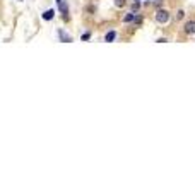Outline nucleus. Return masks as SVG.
Instances as JSON below:
<instances>
[{"instance_id": "obj_1", "label": "nucleus", "mask_w": 195, "mask_h": 171, "mask_svg": "<svg viewBox=\"0 0 195 171\" xmlns=\"http://www.w3.org/2000/svg\"><path fill=\"white\" fill-rule=\"evenodd\" d=\"M168 19H169V14H168L164 9H159V10L156 12V21H158V22L163 24V22H168Z\"/></svg>"}, {"instance_id": "obj_2", "label": "nucleus", "mask_w": 195, "mask_h": 171, "mask_svg": "<svg viewBox=\"0 0 195 171\" xmlns=\"http://www.w3.org/2000/svg\"><path fill=\"white\" fill-rule=\"evenodd\" d=\"M185 33L195 34V21H188L187 24H185Z\"/></svg>"}, {"instance_id": "obj_3", "label": "nucleus", "mask_w": 195, "mask_h": 171, "mask_svg": "<svg viewBox=\"0 0 195 171\" xmlns=\"http://www.w3.org/2000/svg\"><path fill=\"white\" fill-rule=\"evenodd\" d=\"M115 38H117V31H110V33L106 34L105 41H106V43H111V41L115 40Z\"/></svg>"}, {"instance_id": "obj_4", "label": "nucleus", "mask_w": 195, "mask_h": 171, "mask_svg": "<svg viewBox=\"0 0 195 171\" xmlns=\"http://www.w3.org/2000/svg\"><path fill=\"white\" fill-rule=\"evenodd\" d=\"M133 19H135V14H133V12H128L125 17H123V22H132Z\"/></svg>"}, {"instance_id": "obj_5", "label": "nucleus", "mask_w": 195, "mask_h": 171, "mask_svg": "<svg viewBox=\"0 0 195 171\" xmlns=\"http://www.w3.org/2000/svg\"><path fill=\"white\" fill-rule=\"evenodd\" d=\"M53 14H55L53 10H46V12L43 14V19H45V21H50V19H53Z\"/></svg>"}, {"instance_id": "obj_6", "label": "nucleus", "mask_w": 195, "mask_h": 171, "mask_svg": "<svg viewBox=\"0 0 195 171\" xmlns=\"http://www.w3.org/2000/svg\"><path fill=\"white\" fill-rule=\"evenodd\" d=\"M58 34H60V38H62V40L65 41V43H70V41H72V38H70L69 34H65V33H63V31H60V33H58Z\"/></svg>"}, {"instance_id": "obj_7", "label": "nucleus", "mask_w": 195, "mask_h": 171, "mask_svg": "<svg viewBox=\"0 0 195 171\" xmlns=\"http://www.w3.org/2000/svg\"><path fill=\"white\" fill-rule=\"evenodd\" d=\"M115 5L117 7H123L125 5V0H115Z\"/></svg>"}, {"instance_id": "obj_8", "label": "nucleus", "mask_w": 195, "mask_h": 171, "mask_svg": "<svg viewBox=\"0 0 195 171\" xmlns=\"http://www.w3.org/2000/svg\"><path fill=\"white\" fill-rule=\"evenodd\" d=\"M133 21H135V24H137V26L142 24V17H137V19H133Z\"/></svg>"}, {"instance_id": "obj_9", "label": "nucleus", "mask_w": 195, "mask_h": 171, "mask_svg": "<svg viewBox=\"0 0 195 171\" xmlns=\"http://www.w3.org/2000/svg\"><path fill=\"white\" fill-rule=\"evenodd\" d=\"M183 14H185L183 10H178V15H176V17H178V19H183Z\"/></svg>"}, {"instance_id": "obj_10", "label": "nucleus", "mask_w": 195, "mask_h": 171, "mask_svg": "<svg viewBox=\"0 0 195 171\" xmlns=\"http://www.w3.org/2000/svg\"><path fill=\"white\" fill-rule=\"evenodd\" d=\"M87 40H89V34L86 33V34H84V36H82V41H87Z\"/></svg>"}, {"instance_id": "obj_11", "label": "nucleus", "mask_w": 195, "mask_h": 171, "mask_svg": "<svg viewBox=\"0 0 195 171\" xmlns=\"http://www.w3.org/2000/svg\"><path fill=\"white\" fill-rule=\"evenodd\" d=\"M56 2H58V4H60V2H62V0H56Z\"/></svg>"}, {"instance_id": "obj_12", "label": "nucleus", "mask_w": 195, "mask_h": 171, "mask_svg": "<svg viewBox=\"0 0 195 171\" xmlns=\"http://www.w3.org/2000/svg\"><path fill=\"white\" fill-rule=\"evenodd\" d=\"M135 2H139V0H135Z\"/></svg>"}]
</instances>
